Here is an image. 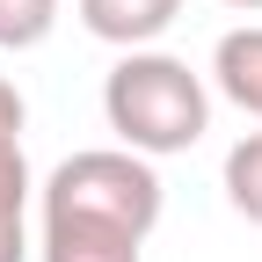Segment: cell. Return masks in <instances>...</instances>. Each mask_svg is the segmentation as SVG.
<instances>
[{"instance_id":"1","label":"cell","mask_w":262,"mask_h":262,"mask_svg":"<svg viewBox=\"0 0 262 262\" xmlns=\"http://www.w3.org/2000/svg\"><path fill=\"white\" fill-rule=\"evenodd\" d=\"M102 117H110V131H117L131 153L168 160V153H189L196 139H204L211 95H204V80L189 73V58L146 44V51H124V58L110 66V80H102Z\"/></svg>"},{"instance_id":"2","label":"cell","mask_w":262,"mask_h":262,"mask_svg":"<svg viewBox=\"0 0 262 262\" xmlns=\"http://www.w3.org/2000/svg\"><path fill=\"white\" fill-rule=\"evenodd\" d=\"M37 262H146V233L124 226V219H95V211L44 204Z\"/></svg>"},{"instance_id":"3","label":"cell","mask_w":262,"mask_h":262,"mask_svg":"<svg viewBox=\"0 0 262 262\" xmlns=\"http://www.w3.org/2000/svg\"><path fill=\"white\" fill-rule=\"evenodd\" d=\"M175 15H182V0H80L88 37H102L117 51H146L153 37H168Z\"/></svg>"},{"instance_id":"4","label":"cell","mask_w":262,"mask_h":262,"mask_svg":"<svg viewBox=\"0 0 262 262\" xmlns=\"http://www.w3.org/2000/svg\"><path fill=\"white\" fill-rule=\"evenodd\" d=\"M211 80H219V95H226L233 110L262 117V22L226 29V37H219V51H211Z\"/></svg>"},{"instance_id":"5","label":"cell","mask_w":262,"mask_h":262,"mask_svg":"<svg viewBox=\"0 0 262 262\" xmlns=\"http://www.w3.org/2000/svg\"><path fill=\"white\" fill-rule=\"evenodd\" d=\"M29 160H22V139H0V262H29Z\"/></svg>"},{"instance_id":"6","label":"cell","mask_w":262,"mask_h":262,"mask_svg":"<svg viewBox=\"0 0 262 262\" xmlns=\"http://www.w3.org/2000/svg\"><path fill=\"white\" fill-rule=\"evenodd\" d=\"M226 204L262 226V131H248V139L226 153Z\"/></svg>"},{"instance_id":"7","label":"cell","mask_w":262,"mask_h":262,"mask_svg":"<svg viewBox=\"0 0 262 262\" xmlns=\"http://www.w3.org/2000/svg\"><path fill=\"white\" fill-rule=\"evenodd\" d=\"M58 29V0H0V51H37Z\"/></svg>"},{"instance_id":"8","label":"cell","mask_w":262,"mask_h":262,"mask_svg":"<svg viewBox=\"0 0 262 262\" xmlns=\"http://www.w3.org/2000/svg\"><path fill=\"white\" fill-rule=\"evenodd\" d=\"M22 124H29L22 88H15V80H0V139H22Z\"/></svg>"},{"instance_id":"9","label":"cell","mask_w":262,"mask_h":262,"mask_svg":"<svg viewBox=\"0 0 262 262\" xmlns=\"http://www.w3.org/2000/svg\"><path fill=\"white\" fill-rule=\"evenodd\" d=\"M226 8H248V15H262V0H226Z\"/></svg>"}]
</instances>
